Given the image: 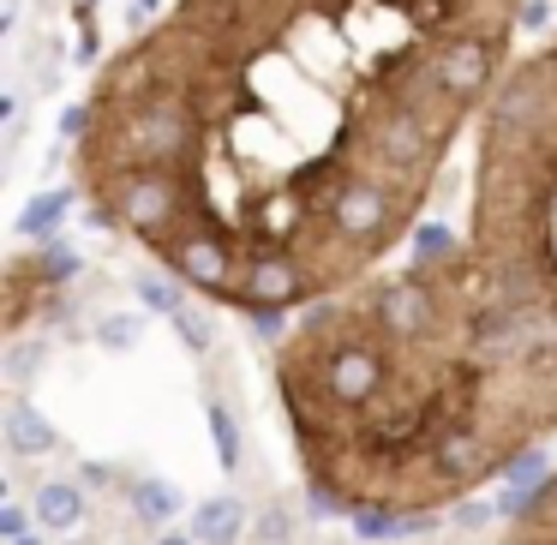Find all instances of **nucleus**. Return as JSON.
Here are the masks:
<instances>
[{
  "instance_id": "39448f33",
  "label": "nucleus",
  "mask_w": 557,
  "mask_h": 545,
  "mask_svg": "<svg viewBox=\"0 0 557 545\" xmlns=\"http://www.w3.org/2000/svg\"><path fill=\"white\" fill-rule=\"evenodd\" d=\"M54 444H61V437H54L49 413L18 396L13 408H7V449H13V456H42V449H54Z\"/></svg>"
},
{
  "instance_id": "f8f14e48",
  "label": "nucleus",
  "mask_w": 557,
  "mask_h": 545,
  "mask_svg": "<svg viewBox=\"0 0 557 545\" xmlns=\"http://www.w3.org/2000/svg\"><path fill=\"white\" fill-rule=\"evenodd\" d=\"M97 336L109 342V348H133V342H138V318H102Z\"/></svg>"
},
{
  "instance_id": "20e7f679",
  "label": "nucleus",
  "mask_w": 557,
  "mask_h": 545,
  "mask_svg": "<svg viewBox=\"0 0 557 545\" xmlns=\"http://www.w3.org/2000/svg\"><path fill=\"white\" fill-rule=\"evenodd\" d=\"M240 533H246L240 497H205V504L193 509V540L198 545H240Z\"/></svg>"
},
{
  "instance_id": "2eb2a0df",
  "label": "nucleus",
  "mask_w": 557,
  "mask_h": 545,
  "mask_svg": "<svg viewBox=\"0 0 557 545\" xmlns=\"http://www.w3.org/2000/svg\"><path fill=\"white\" fill-rule=\"evenodd\" d=\"M157 545H198V540H193V533H162Z\"/></svg>"
},
{
  "instance_id": "7ed1b4c3",
  "label": "nucleus",
  "mask_w": 557,
  "mask_h": 545,
  "mask_svg": "<svg viewBox=\"0 0 557 545\" xmlns=\"http://www.w3.org/2000/svg\"><path fill=\"white\" fill-rule=\"evenodd\" d=\"M66 276H73L66 240H42V246H25V252L7 258V342H25L30 318L49 312L54 294L66 288Z\"/></svg>"
},
{
  "instance_id": "423d86ee",
  "label": "nucleus",
  "mask_w": 557,
  "mask_h": 545,
  "mask_svg": "<svg viewBox=\"0 0 557 545\" xmlns=\"http://www.w3.org/2000/svg\"><path fill=\"white\" fill-rule=\"evenodd\" d=\"M30 509H37V521L49 533H73L78 521H85V492H78L73 480H42L37 485V504H30Z\"/></svg>"
},
{
  "instance_id": "dca6fc26",
  "label": "nucleus",
  "mask_w": 557,
  "mask_h": 545,
  "mask_svg": "<svg viewBox=\"0 0 557 545\" xmlns=\"http://www.w3.org/2000/svg\"><path fill=\"white\" fill-rule=\"evenodd\" d=\"M7 545H42V533H18V540H7Z\"/></svg>"
},
{
  "instance_id": "ddd939ff",
  "label": "nucleus",
  "mask_w": 557,
  "mask_h": 545,
  "mask_svg": "<svg viewBox=\"0 0 557 545\" xmlns=\"http://www.w3.org/2000/svg\"><path fill=\"white\" fill-rule=\"evenodd\" d=\"M18 533H30V528H25V509L7 504V509H0V540H18Z\"/></svg>"
},
{
  "instance_id": "f03ea898",
  "label": "nucleus",
  "mask_w": 557,
  "mask_h": 545,
  "mask_svg": "<svg viewBox=\"0 0 557 545\" xmlns=\"http://www.w3.org/2000/svg\"><path fill=\"white\" fill-rule=\"evenodd\" d=\"M276 389L324 516H437L557 437V37L473 121L461 228L306 306Z\"/></svg>"
},
{
  "instance_id": "4468645a",
  "label": "nucleus",
  "mask_w": 557,
  "mask_h": 545,
  "mask_svg": "<svg viewBox=\"0 0 557 545\" xmlns=\"http://www.w3.org/2000/svg\"><path fill=\"white\" fill-rule=\"evenodd\" d=\"M7 366H13V384H25V377L37 372V348H13V360H7Z\"/></svg>"
},
{
  "instance_id": "1a4fd4ad",
  "label": "nucleus",
  "mask_w": 557,
  "mask_h": 545,
  "mask_svg": "<svg viewBox=\"0 0 557 545\" xmlns=\"http://www.w3.org/2000/svg\"><path fill=\"white\" fill-rule=\"evenodd\" d=\"M174 504H181V497H174L162 480L133 485V509H138V516H150V521H169V516H174Z\"/></svg>"
},
{
  "instance_id": "6e6552de",
  "label": "nucleus",
  "mask_w": 557,
  "mask_h": 545,
  "mask_svg": "<svg viewBox=\"0 0 557 545\" xmlns=\"http://www.w3.org/2000/svg\"><path fill=\"white\" fill-rule=\"evenodd\" d=\"M210 432H216L222 473H234V468H240V432H234V420H228V408H222V401H210Z\"/></svg>"
},
{
  "instance_id": "9b49d317",
  "label": "nucleus",
  "mask_w": 557,
  "mask_h": 545,
  "mask_svg": "<svg viewBox=\"0 0 557 545\" xmlns=\"http://www.w3.org/2000/svg\"><path fill=\"white\" fill-rule=\"evenodd\" d=\"M138 294H145V306H150V312H162V318L181 312V288H174V282H145Z\"/></svg>"
},
{
  "instance_id": "9d476101",
  "label": "nucleus",
  "mask_w": 557,
  "mask_h": 545,
  "mask_svg": "<svg viewBox=\"0 0 557 545\" xmlns=\"http://www.w3.org/2000/svg\"><path fill=\"white\" fill-rule=\"evenodd\" d=\"M174 330L186 336V348H193V354H210V342H216V336H210V318L193 312V306H181V312H174Z\"/></svg>"
},
{
  "instance_id": "0eeeda50",
  "label": "nucleus",
  "mask_w": 557,
  "mask_h": 545,
  "mask_svg": "<svg viewBox=\"0 0 557 545\" xmlns=\"http://www.w3.org/2000/svg\"><path fill=\"white\" fill-rule=\"evenodd\" d=\"M66 210H73V198H66V193H42V198H30L25 216H18V234H25V240H42V234H54V228L66 222Z\"/></svg>"
},
{
  "instance_id": "f257e3e1",
  "label": "nucleus",
  "mask_w": 557,
  "mask_h": 545,
  "mask_svg": "<svg viewBox=\"0 0 557 545\" xmlns=\"http://www.w3.org/2000/svg\"><path fill=\"white\" fill-rule=\"evenodd\" d=\"M528 0H174L66 114L102 228L246 318L348 294L420 228Z\"/></svg>"
}]
</instances>
